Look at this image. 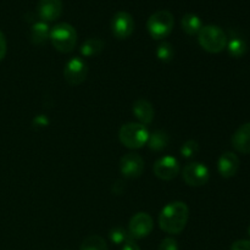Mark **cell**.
Segmentation results:
<instances>
[{"label": "cell", "instance_id": "obj_20", "mask_svg": "<svg viewBox=\"0 0 250 250\" xmlns=\"http://www.w3.org/2000/svg\"><path fill=\"white\" fill-rule=\"evenodd\" d=\"M80 250H109L106 242L100 236H89L82 242Z\"/></svg>", "mask_w": 250, "mask_h": 250}, {"label": "cell", "instance_id": "obj_9", "mask_svg": "<svg viewBox=\"0 0 250 250\" xmlns=\"http://www.w3.org/2000/svg\"><path fill=\"white\" fill-rule=\"evenodd\" d=\"M111 31L119 39H127L134 31V20L127 11H119L111 20Z\"/></svg>", "mask_w": 250, "mask_h": 250}, {"label": "cell", "instance_id": "obj_24", "mask_svg": "<svg viewBox=\"0 0 250 250\" xmlns=\"http://www.w3.org/2000/svg\"><path fill=\"white\" fill-rule=\"evenodd\" d=\"M198 151H199V143H198L197 141H193V139L185 142L180 149L181 155L185 159L194 158L198 154Z\"/></svg>", "mask_w": 250, "mask_h": 250}, {"label": "cell", "instance_id": "obj_26", "mask_svg": "<svg viewBox=\"0 0 250 250\" xmlns=\"http://www.w3.org/2000/svg\"><path fill=\"white\" fill-rule=\"evenodd\" d=\"M231 250H250V241H248V239L236 241L232 244Z\"/></svg>", "mask_w": 250, "mask_h": 250}, {"label": "cell", "instance_id": "obj_23", "mask_svg": "<svg viewBox=\"0 0 250 250\" xmlns=\"http://www.w3.org/2000/svg\"><path fill=\"white\" fill-rule=\"evenodd\" d=\"M110 241L114 244H117V246H124L127 241H129L131 236H129L128 231L124 227H114V229H110Z\"/></svg>", "mask_w": 250, "mask_h": 250}, {"label": "cell", "instance_id": "obj_30", "mask_svg": "<svg viewBox=\"0 0 250 250\" xmlns=\"http://www.w3.org/2000/svg\"><path fill=\"white\" fill-rule=\"evenodd\" d=\"M248 234H249V237H250V226H249V229H248Z\"/></svg>", "mask_w": 250, "mask_h": 250}, {"label": "cell", "instance_id": "obj_5", "mask_svg": "<svg viewBox=\"0 0 250 250\" xmlns=\"http://www.w3.org/2000/svg\"><path fill=\"white\" fill-rule=\"evenodd\" d=\"M175 24V17L168 10H159L150 15L146 21V28L151 38L164 39L172 32Z\"/></svg>", "mask_w": 250, "mask_h": 250}, {"label": "cell", "instance_id": "obj_2", "mask_svg": "<svg viewBox=\"0 0 250 250\" xmlns=\"http://www.w3.org/2000/svg\"><path fill=\"white\" fill-rule=\"evenodd\" d=\"M198 42L205 51L211 54L221 53L227 46V36L220 27L215 24L203 26L198 33Z\"/></svg>", "mask_w": 250, "mask_h": 250}, {"label": "cell", "instance_id": "obj_10", "mask_svg": "<svg viewBox=\"0 0 250 250\" xmlns=\"http://www.w3.org/2000/svg\"><path fill=\"white\" fill-rule=\"evenodd\" d=\"M180 163L177 161V159L170 155L158 159L153 167V171L156 177L164 181H171L176 178L178 173H180Z\"/></svg>", "mask_w": 250, "mask_h": 250}, {"label": "cell", "instance_id": "obj_15", "mask_svg": "<svg viewBox=\"0 0 250 250\" xmlns=\"http://www.w3.org/2000/svg\"><path fill=\"white\" fill-rule=\"evenodd\" d=\"M132 111L142 125H150L154 120V115H155L153 104L146 99L136 100L133 107H132Z\"/></svg>", "mask_w": 250, "mask_h": 250}, {"label": "cell", "instance_id": "obj_13", "mask_svg": "<svg viewBox=\"0 0 250 250\" xmlns=\"http://www.w3.org/2000/svg\"><path fill=\"white\" fill-rule=\"evenodd\" d=\"M217 170L224 178L233 177L239 170V158L232 151H226L217 161Z\"/></svg>", "mask_w": 250, "mask_h": 250}, {"label": "cell", "instance_id": "obj_17", "mask_svg": "<svg viewBox=\"0 0 250 250\" xmlns=\"http://www.w3.org/2000/svg\"><path fill=\"white\" fill-rule=\"evenodd\" d=\"M181 27L188 36H195L203 28V22L195 14H186L181 20Z\"/></svg>", "mask_w": 250, "mask_h": 250}, {"label": "cell", "instance_id": "obj_14", "mask_svg": "<svg viewBox=\"0 0 250 250\" xmlns=\"http://www.w3.org/2000/svg\"><path fill=\"white\" fill-rule=\"evenodd\" d=\"M232 146L238 153L250 154V122L239 126L232 136Z\"/></svg>", "mask_w": 250, "mask_h": 250}, {"label": "cell", "instance_id": "obj_8", "mask_svg": "<svg viewBox=\"0 0 250 250\" xmlns=\"http://www.w3.org/2000/svg\"><path fill=\"white\" fill-rule=\"evenodd\" d=\"M183 181L190 187H202L210 178L209 168L202 163H190L183 167Z\"/></svg>", "mask_w": 250, "mask_h": 250}, {"label": "cell", "instance_id": "obj_29", "mask_svg": "<svg viewBox=\"0 0 250 250\" xmlns=\"http://www.w3.org/2000/svg\"><path fill=\"white\" fill-rule=\"evenodd\" d=\"M33 122L34 124H37V126H39V127H45L46 125L49 124L48 119H46L44 115H39V116H37L36 119H34Z\"/></svg>", "mask_w": 250, "mask_h": 250}, {"label": "cell", "instance_id": "obj_21", "mask_svg": "<svg viewBox=\"0 0 250 250\" xmlns=\"http://www.w3.org/2000/svg\"><path fill=\"white\" fill-rule=\"evenodd\" d=\"M227 50L233 58H241L247 51V43L241 38H233L227 42Z\"/></svg>", "mask_w": 250, "mask_h": 250}, {"label": "cell", "instance_id": "obj_3", "mask_svg": "<svg viewBox=\"0 0 250 250\" xmlns=\"http://www.w3.org/2000/svg\"><path fill=\"white\" fill-rule=\"evenodd\" d=\"M51 44L60 53H71L77 44V32L70 23H58L50 29Z\"/></svg>", "mask_w": 250, "mask_h": 250}, {"label": "cell", "instance_id": "obj_7", "mask_svg": "<svg viewBox=\"0 0 250 250\" xmlns=\"http://www.w3.org/2000/svg\"><path fill=\"white\" fill-rule=\"evenodd\" d=\"M154 229V221L148 212H137L128 224V233L132 239H142L148 237Z\"/></svg>", "mask_w": 250, "mask_h": 250}, {"label": "cell", "instance_id": "obj_18", "mask_svg": "<svg viewBox=\"0 0 250 250\" xmlns=\"http://www.w3.org/2000/svg\"><path fill=\"white\" fill-rule=\"evenodd\" d=\"M168 142H170L168 134L165 131H163V129H158V131H154L153 133L149 134V138L146 143H148V146L150 150L161 151L165 148H167Z\"/></svg>", "mask_w": 250, "mask_h": 250}, {"label": "cell", "instance_id": "obj_28", "mask_svg": "<svg viewBox=\"0 0 250 250\" xmlns=\"http://www.w3.org/2000/svg\"><path fill=\"white\" fill-rule=\"evenodd\" d=\"M121 250H141V248H139V246L133 241V239H129V241H127L126 243L122 246Z\"/></svg>", "mask_w": 250, "mask_h": 250}, {"label": "cell", "instance_id": "obj_4", "mask_svg": "<svg viewBox=\"0 0 250 250\" xmlns=\"http://www.w3.org/2000/svg\"><path fill=\"white\" fill-rule=\"evenodd\" d=\"M149 134L150 133L144 125L128 122L121 126L119 131V138L126 148L139 149L146 146Z\"/></svg>", "mask_w": 250, "mask_h": 250}, {"label": "cell", "instance_id": "obj_22", "mask_svg": "<svg viewBox=\"0 0 250 250\" xmlns=\"http://www.w3.org/2000/svg\"><path fill=\"white\" fill-rule=\"evenodd\" d=\"M156 56L163 62H170L175 56V49H173L172 44L168 42H163L159 44V46L156 48Z\"/></svg>", "mask_w": 250, "mask_h": 250}, {"label": "cell", "instance_id": "obj_1", "mask_svg": "<svg viewBox=\"0 0 250 250\" xmlns=\"http://www.w3.org/2000/svg\"><path fill=\"white\" fill-rule=\"evenodd\" d=\"M189 209L183 202H171L163 208L159 215V226L168 234H180L187 226Z\"/></svg>", "mask_w": 250, "mask_h": 250}, {"label": "cell", "instance_id": "obj_11", "mask_svg": "<svg viewBox=\"0 0 250 250\" xmlns=\"http://www.w3.org/2000/svg\"><path fill=\"white\" fill-rule=\"evenodd\" d=\"M120 171L124 177L129 178V180L141 177L144 171V160L138 154H126L120 160Z\"/></svg>", "mask_w": 250, "mask_h": 250}, {"label": "cell", "instance_id": "obj_19", "mask_svg": "<svg viewBox=\"0 0 250 250\" xmlns=\"http://www.w3.org/2000/svg\"><path fill=\"white\" fill-rule=\"evenodd\" d=\"M105 43L100 38H89L81 46V54L83 56H94L98 55L104 49Z\"/></svg>", "mask_w": 250, "mask_h": 250}, {"label": "cell", "instance_id": "obj_25", "mask_svg": "<svg viewBox=\"0 0 250 250\" xmlns=\"http://www.w3.org/2000/svg\"><path fill=\"white\" fill-rule=\"evenodd\" d=\"M158 250H178L177 241L175 238H171V237L164 238L159 244Z\"/></svg>", "mask_w": 250, "mask_h": 250}, {"label": "cell", "instance_id": "obj_12", "mask_svg": "<svg viewBox=\"0 0 250 250\" xmlns=\"http://www.w3.org/2000/svg\"><path fill=\"white\" fill-rule=\"evenodd\" d=\"M37 12L42 21H55L62 14V1L61 0H39L37 5Z\"/></svg>", "mask_w": 250, "mask_h": 250}, {"label": "cell", "instance_id": "obj_6", "mask_svg": "<svg viewBox=\"0 0 250 250\" xmlns=\"http://www.w3.org/2000/svg\"><path fill=\"white\" fill-rule=\"evenodd\" d=\"M88 65L82 58L75 56L70 59L63 68V77L70 85H80L87 80Z\"/></svg>", "mask_w": 250, "mask_h": 250}, {"label": "cell", "instance_id": "obj_27", "mask_svg": "<svg viewBox=\"0 0 250 250\" xmlns=\"http://www.w3.org/2000/svg\"><path fill=\"white\" fill-rule=\"evenodd\" d=\"M7 50V43L6 38H5V34L0 31V61L5 58Z\"/></svg>", "mask_w": 250, "mask_h": 250}, {"label": "cell", "instance_id": "obj_16", "mask_svg": "<svg viewBox=\"0 0 250 250\" xmlns=\"http://www.w3.org/2000/svg\"><path fill=\"white\" fill-rule=\"evenodd\" d=\"M50 36V29L46 22L39 21L32 26L31 41L34 45H43Z\"/></svg>", "mask_w": 250, "mask_h": 250}]
</instances>
